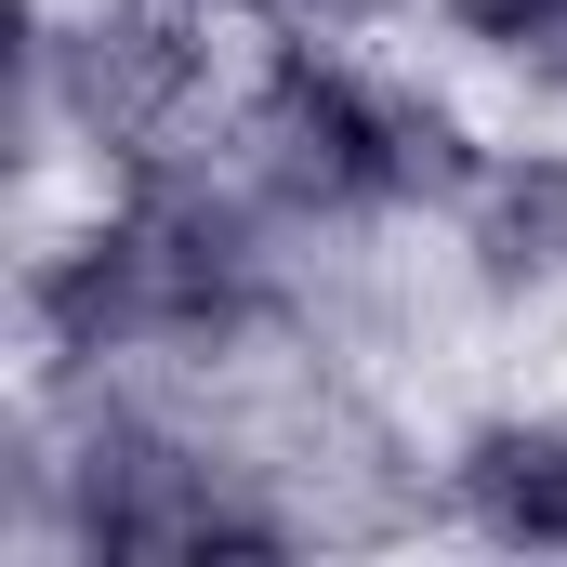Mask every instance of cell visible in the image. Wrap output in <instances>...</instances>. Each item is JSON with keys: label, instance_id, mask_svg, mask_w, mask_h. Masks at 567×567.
Wrapping results in <instances>:
<instances>
[{"label": "cell", "instance_id": "cell-1", "mask_svg": "<svg viewBox=\"0 0 567 567\" xmlns=\"http://www.w3.org/2000/svg\"><path fill=\"white\" fill-rule=\"evenodd\" d=\"M251 185L290 225H343V212H410V198H462L475 158L462 120L423 93H383L330 53H278L251 93Z\"/></svg>", "mask_w": 567, "mask_h": 567}, {"label": "cell", "instance_id": "cell-2", "mask_svg": "<svg viewBox=\"0 0 567 567\" xmlns=\"http://www.w3.org/2000/svg\"><path fill=\"white\" fill-rule=\"evenodd\" d=\"M53 93H66V120L93 145H120L133 172H158V158H185L198 106H212V40L185 13H158V0L93 13V27L53 40Z\"/></svg>", "mask_w": 567, "mask_h": 567}, {"label": "cell", "instance_id": "cell-3", "mask_svg": "<svg viewBox=\"0 0 567 567\" xmlns=\"http://www.w3.org/2000/svg\"><path fill=\"white\" fill-rule=\"evenodd\" d=\"M462 515L515 555H567V423H488L462 449Z\"/></svg>", "mask_w": 567, "mask_h": 567}, {"label": "cell", "instance_id": "cell-4", "mask_svg": "<svg viewBox=\"0 0 567 567\" xmlns=\"http://www.w3.org/2000/svg\"><path fill=\"white\" fill-rule=\"evenodd\" d=\"M475 265L502 290L567 278V158H502V172L475 185Z\"/></svg>", "mask_w": 567, "mask_h": 567}, {"label": "cell", "instance_id": "cell-5", "mask_svg": "<svg viewBox=\"0 0 567 567\" xmlns=\"http://www.w3.org/2000/svg\"><path fill=\"white\" fill-rule=\"evenodd\" d=\"M555 13H567V0H449V27H462V40H502V53H528Z\"/></svg>", "mask_w": 567, "mask_h": 567}, {"label": "cell", "instance_id": "cell-6", "mask_svg": "<svg viewBox=\"0 0 567 567\" xmlns=\"http://www.w3.org/2000/svg\"><path fill=\"white\" fill-rule=\"evenodd\" d=\"M265 13H290V27H343V13H383V0H265Z\"/></svg>", "mask_w": 567, "mask_h": 567}, {"label": "cell", "instance_id": "cell-7", "mask_svg": "<svg viewBox=\"0 0 567 567\" xmlns=\"http://www.w3.org/2000/svg\"><path fill=\"white\" fill-rule=\"evenodd\" d=\"M528 66H542V80H555V93H567V13H555V27H542V40H528Z\"/></svg>", "mask_w": 567, "mask_h": 567}]
</instances>
